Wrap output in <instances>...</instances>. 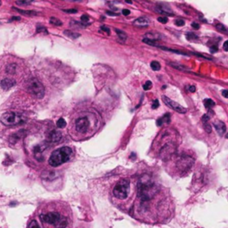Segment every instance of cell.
Listing matches in <instances>:
<instances>
[{
    "label": "cell",
    "mask_w": 228,
    "mask_h": 228,
    "mask_svg": "<svg viewBox=\"0 0 228 228\" xmlns=\"http://www.w3.org/2000/svg\"><path fill=\"white\" fill-rule=\"evenodd\" d=\"M217 49H218V48H217V46H213L210 47V53H212V54H213V53H217Z\"/></svg>",
    "instance_id": "obj_37"
},
{
    "label": "cell",
    "mask_w": 228,
    "mask_h": 228,
    "mask_svg": "<svg viewBox=\"0 0 228 228\" xmlns=\"http://www.w3.org/2000/svg\"><path fill=\"white\" fill-rule=\"evenodd\" d=\"M46 148V144L45 143H42L40 144H38L34 147L33 149V154L34 157L37 160L39 161H43L44 160V157H43V152L45 151V149Z\"/></svg>",
    "instance_id": "obj_10"
},
{
    "label": "cell",
    "mask_w": 228,
    "mask_h": 228,
    "mask_svg": "<svg viewBox=\"0 0 228 228\" xmlns=\"http://www.w3.org/2000/svg\"><path fill=\"white\" fill-rule=\"evenodd\" d=\"M65 13H70V14H75L78 12V10L76 9H68V10H63Z\"/></svg>",
    "instance_id": "obj_36"
},
{
    "label": "cell",
    "mask_w": 228,
    "mask_h": 228,
    "mask_svg": "<svg viewBox=\"0 0 228 228\" xmlns=\"http://www.w3.org/2000/svg\"><path fill=\"white\" fill-rule=\"evenodd\" d=\"M162 123H163V122H162V119H159L158 120H157V126H161L162 125Z\"/></svg>",
    "instance_id": "obj_45"
},
{
    "label": "cell",
    "mask_w": 228,
    "mask_h": 228,
    "mask_svg": "<svg viewBox=\"0 0 228 228\" xmlns=\"http://www.w3.org/2000/svg\"><path fill=\"white\" fill-rule=\"evenodd\" d=\"M192 165V159L190 157L184 156L177 161V168L182 169L183 171L186 170L187 169L191 168Z\"/></svg>",
    "instance_id": "obj_11"
},
{
    "label": "cell",
    "mask_w": 228,
    "mask_h": 228,
    "mask_svg": "<svg viewBox=\"0 0 228 228\" xmlns=\"http://www.w3.org/2000/svg\"><path fill=\"white\" fill-rule=\"evenodd\" d=\"M0 4H1V3H0Z\"/></svg>",
    "instance_id": "obj_49"
},
{
    "label": "cell",
    "mask_w": 228,
    "mask_h": 228,
    "mask_svg": "<svg viewBox=\"0 0 228 228\" xmlns=\"http://www.w3.org/2000/svg\"><path fill=\"white\" fill-rule=\"evenodd\" d=\"M56 126H57L59 128H63V127H66V121H65L64 119L61 118V119H59L58 121L56 122Z\"/></svg>",
    "instance_id": "obj_24"
},
{
    "label": "cell",
    "mask_w": 228,
    "mask_h": 228,
    "mask_svg": "<svg viewBox=\"0 0 228 228\" xmlns=\"http://www.w3.org/2000/svg\"><path fill=\"white\" fill-rule=\"evenodd\" d=\"M64 34L68 36L69 38H71L73 39H78L80 37V34L79 33H77V32L75 31H72V30H64Z\"/></svg>",
    "instance_id": "obj_18"
},
{
    "label": "cell",
    "mask_w": 228,
    "mask_h": 228,
    "mask_svg": "<svg viewBox=\"0 0 228 228\" xmlns=\"http://www.w3.org/2000/svg\"><path fill=\"white\" fill-rule=\"evenodd\" d=\"M13 9H14V10H15V11H17V12H19V13H21V14H27V15H33V14H37V13H36V12H34V11H22V10H21V9H17V8H15V7H14Z\"/></svg>",
    "instance_id": "obj_25"
},
{
    "label": "cell",
    "mask_w": 228,
    "mask_h": 228,
    "mask_svg": "<svg viewBox=\"0 0 228 228\" xmlns=\"http://www.w3.org/2000/svg\"><path fill=\"white\" fill-rule=\"evenodd\" d=\"M61 133L58 131V130H53L48 135V140L51 143H57L61 139Z\"/></svg>",
    "instance_id": "obj_14"
},
{
    "label": "cell",
    "mask_w": 228,
    "mask_h": 228,
    "mask_svg": "<svg viewBox=\"0 0 228 228\" xmlns=\"http://www.w3.org/2000/svg\"><path fill=\"white\" fill-rule=\"evenodd\" d=\"M159 101L156 99V100H154V101H153L152 105V108L153 110H155V109H157V108L159 107Z\"/></svg>",
    "instance_id": "obj_31"
},
{
    "label": "cell",
    "mask_w": 228,
    "mask_h": 228,
    "mask_svg": "<svg viewBox=\"0 0 228 228\" xmlns=\"http://www.w3.org/2000/svg\"><path fill=\"white\" fill-rule=\"evenodd\" d=\"M15 85H16V81L13 79L6 78V79H2L1 81H0V86H1V87L6 91L11 89Z\"/></svg>",
    "instance_id": "obj_12"
},
{
    "label": "cell",
    "mask_w": 228,
    "mask_h": 228,
    "mask_svg": "<svg viewBox=\"0 0 228 228\" xmlns=\"http://www.w3.org/2000/svg\"><path fill=\"white\" fill-rule=\"evenodd\" d=\"M214 127L216 129V131L217 132V134L220 135V136L224 135L225 130H226L225 124L223 121H220V120H217V121L214 122Z\"/></svg>",
    "instance_id": "obj_15"
},
{
    "label": "cell",
    "mask_w": 228,
    "mask_h": 228,
    "mask_svg": "<svg viewBox=\"0 0 228 228\" xmlns=\"http://www.w3.org/2000/svg\"><path fill=\"white\" fill-rule=\"evenodd\" d=\"M217 28H219L218 29H222V30H224V27H223L222 25H219V24H218V25H217Z\"/></svg>",
    "instance_id": "obj_47"
},
{
    "label": "cell",
    "mask_w": 228,
    "mask_h": 228,
    "mask_svg": "<svg viewBox=\"0 0 228 228\" xmlns=\"http://www.w3.org/2000/svg\"><path fill=\"white\" fill-rule=\"evenodd\" d=\"M6 71L9 74H14L17 71V65L15 63H11L8 64L6 66Z\"/></svg>",
    "instance_id": "obj_17"
},
{
    "label": "cell",
    "mask_w": 228,
    "mask_h": 228,
    "mask_svg": "<svg viewBox=\"0 0 228 228\" xmlns=\"http://www.w3.org/2000/svg\"><path fill=\"white\" fill-rule=\"evenodd\" d=\"M27 90L29 94L39 99L43 98L45 95V87L43 84L38 79L35 78H32L28 81Z\"/></svg>",
    "instance_id": "obj_4"
},
{
    "label": "cell",
    "mask_w": 228,
    "mask_h": 228,
    "mask_svg": "<svg viewBox=\"0 0 228 228\" xmlns=\"http://www.w3.org/2000/svg\"><path fill=\"white\" fill-rule=\"evenodd\" d=\"M122 14L127 16V15L130 14V11H129L128 9H123V10H122Z\"/></svg>",
    "instance_id": "obj_39"
},
{
    "label": "cell",
    "mask_w": 228,
    "mask_h": 228,
    "mask_svg": "<svg viewBox=\"0 0 228 228\" xmlns=\"http://www.w3.org/2000/svg\"><path fill=\"white\" fill-rule=\"evenodd\" d=\"M189 91H190L191 93H193V92L196 91V87H195L194 86H189Z\"/></svg>",
    "instance_id": "obj_41"
},
{
    "label": "cell",
    "mask_w": 228,
    "mask_h": 228,
    "mask_svg": "<svg viewBox=\"0 0 228 228\" xmlns=\"http://www.w3.org/2000/svg\"><path fill=\"white\" fill-rule=\"evenodd\" d=\"M21 131L17 132L16 134L12 135V137H10V142H11L12 144H16V143L21 139V137L23 136V135H21Z\"/></svg>",
    "instance_id": "obj_19"
},
{
    "label": "cell",
    "mask_w": 228,
    "mask_h": 228,
    "mask_svg": "<svg viewBox=\"0 0 228 228\" xmlns=\"http://www.w3.org/2000/svg\"><path fill=\"white\" fill-rule=\"evenodd\" d=\"M129 188H130L129 180L126 178L121 179L115 185L113 189V195L119 200H124L127 197L129 192Z\"/></svg>",
    "instance_id": "obj_5"
},
{
    "label": "cell",
    "mask_w": 228,
    "mask_h": 228,
    "mask_svg": "<svg viewBox=\"0 0 228 228\" xmlns=\"http://www.w3.org/2000/svg\"><path fill=\"white\" fill-rule=\"evenodd\" d=\"M77 131L79 133H86L89 127V120L86 117L79 118L75 123Z\"/></svg>",
    "instance_id": "obj_9"
},
{
    "label": "cell",
    "mask_w": 228,
    "mask_h": 228,
    "mask_svg": "<svg viewBox=\"0 0 228 228\" xmlns=\"http://www.w3.org/2000/svg\"><path fill=\"white\" fill-rule=\"evenodd\" d=\"M80 19H81V24L83 27H86L89 24V17L86 14H83Z\"/></svg>",
    "instance_id": "obj_21"
},
{
    "label": "cell",
    "mask_w": 228,
    "mask_h": 228,
    "mask_svg": "<svg viewBox=\"0 0 228 228\" xmlns=\"http://www.w3.org/2000/svg\"><path fill=\"white\" fill-rule=\"evenodd\" d=\"M184 23H185V22H184V21H183V20H177V21H176V25L178 26V27L184 26Z\"/></svg>",
    "instance_id": "obj_33"
},
{
    "label": "cell",
    "mask_w": 228,
    "mask_h": 228,
    "mask_svg": "<svg viewBox=\"0 0 228 228\" xmlns=\"http://www.w3.org/2000/svg\"><path fill=\"white\" fill-rule=\"evenodd\" d=\"M203 104H204V106L206 108H212V107H214L216 105L215 102L213 100H211V99H205Z\"/></svg>",
    "instance_id": "obj_20"
},
{
    "label": "cell",
    "mask_w": 228,
    "mask_h": 228,
    "mask_svg": "<svg viewBox=\"0 0 228 228\" xmlns=\"http://www.w3.org/2000/svg\"><path fill=\"white\" fill-rule=\"evenodd\" d=\"M158 21L161 23H167L168 22V18L167 17H159L158 18Z\"/></svg>",
    "instance_id": "obj_32"
},
{
    "label": "cell",
    "mask_w": 228,
    "mask_h": 228,
    "mask_svg": "<svg viewBox=\"0 0 228 228\" xmlns=\"http://www.w3.org/2000/svg\"><path fill=\"white\" fill-rule=\"evenodd\" d=\"M204 127H205V129H206V131L208 132V133H210L211 132V128H210V127L209 126V125H204Z\"/></svg>",
    "instance_id": "obj_43"
},
{
    "label": "cell",
    "mask_w": 228,
    "mask_h": 228,
    "mask_svg": "<svg viewBox=\"0 0 228 228\" xmlns=\"http://www.w3.org/2000/svg\"><path fill=\"white\" fill-rule=\"evenodd\" d=\"M1 122L5 126H15L25 122V118L15 112H6L2 115Z\"/></svg>",
    "instance_id": "obj_6"
},
{
    "label": "cell",
    "mask_w": 228,
    "mask_h": 228,
    "mask_svg": "<svg viewBox=\"0 0 228 228\" xmlns=\"http://www.w3.org/2000/svg\"><path fill=\"white\" fill-rule=\"evenodd\" d=\"M175 151H176V146L173 144H167L160 150L159 156L164 160L169 159L172 156V154L175 152Z\"/></svg>",
    "instance_id": "obj_8"
},
{
    "label": "cell",
    "mask_w": 228,
    "mask_h": 228,
    "mask_svg": "<svg viewBox=\"0 0 228 228\" xmlns=\"http://www.w3.org/2000/svg\"><path fill=\"white\" fill-rule=\"evenodd\" d=\"M225 137H226V138H227V139H228V134H227V135H226V136H225Z\"/></svg>",
    "instance_id": "obj_48"
},
{
    "label": "cell",
    "mask_w": 228,
    "mask_h": 228,
    "mask_svg": "<svg viewBox=\"0 0 228 228\" xmlns=\"http://www.w3.org/2000/svg\"><path fill=\"white\" fill-rule=\"evenodd\" d=\"M152 83L150 81V80H148V81H146V83L144 85V90H150L151 88H152Z\"/></svg>",
    "instance_id": "obj_29"
},
{
    "label": "cell",
    "mask_w": 228,
    "mask_h": 228,
    "mask_svg": "<svg viewBox=\"0 0 228 228\" xmlns=\"http://www.w3.org/2000/svg\"><path fill=\"white\" fill-rule=\"evenodd\" d=\"M161 119H162V122H166V123H169V121H170V116H169V113H166L163 117L161 118Z\"/></svg>",
    "instance_id": "obj_28"
},
{
    "label": "cell",
    "mask_w": 228,
    "mask_h": 228,
    "mask_svg": "<svg viewBox=\"0 0 228 228\" xmlns=\"http://www.w3.org/2000/svg\"><path fill=\"white\" fill-rule=\"evenodd\" d=\"M192 27L193 29H200V25H199V24H197V23H195V22L192 23Z\"/></svg>",
    "instance_id": "obj_40"
},
{
    "label": "cell",
    "mask_w": 228,
    "mask_h": 228,
    "mask_svg": "<svg viewBox=\"0 0 228 228\" xmlns=\"http://www.w3.org/2000/svg\"><path fill=\"white\" fill-rule=\"evenodd\" d=\"M222 95L224 97V98H228V90L224 89L222 91Z\"/></svg>",
    "instance_id": "obj_38"
},
{
    "label": "cell",
    "mask_w": 228,
    "mask_h": 228,
    "mask_svg": "<svg viewBox=\"0 0 228 228\" xmlns=\"http://www.w3.org/2000/svg\"><path fill=\"white\" fill-rule=\"evenodd\" d=\"M209 119H210V117H209L208 114H205V115L202 117V121H203V123L205 124L206 122H208V121L209 120Z\"/></svg>",
    "instance_id": "obj_35"
},
{
    "label": "cell",
    "mask_w": 228,
    "mask_h": 228,
    "mask_svg": "<svg viewBox=\"0 0 228 228\" xmlns=\"http://www.w3.org/2000/svg\"><path fill=\"white\" fill-rule=\"evenodd\" d=\"M28 228H40V227H39V224H38V222H37V221L32 220V221L29 223V227H28Z\"/></svg>",
    "instance_id": "obj_27"
},
{
    "label": "cell",
    "mask_w": 228,
    "mask_h": 228,
    "mask_svg": "<svg viewBox=\"0 0 228 228\" xmlns=\"http://www.w3.org/2000/svg\"><path fill=\"white\" fill-rule=\"evenodd\" d=\"M37 31H38V32H41V31H45V32H46V33H47V31H46V28H44V27H42V28H38V29H37Z\"/></svg>",
    "instance_id": "obj_44"
},
{
    "label": "cell",
    "mask_w": 228,
    "mask_h": 228,
    "mask_svg": "<svg viewBox=\"0 0 228 228\" xmlns=\"http://www.w3.org/2000/svg\"><path fill=\"white\" fill-rule=\"evenodd\" d=\"M157 186L151 182L147 176H144L138 182V197L142 202H148L157 193Z\"/></svg>",
    "instance_id": "obj_2"
},
{
    "label": "cell",
    "mask_w": 228,
    "mask_h": 228,
    "mask_svg": "<svg viewBox=\"0 0 228 228\" xmlns=\"http://www.w3.org/2000/svg\"><path fill=\"white\" fill-rule=\"evenodd\" d=\"M150 24V20L146 17H140L134 21V25L137 27H146Z\"/></svg>",
    "instance_id": "obj_16"
},
{
    "label": "cell",
    "mask_w": 228,
    "mask_h": 228,
    "mask_svg": "<svg viewBox=\"0 0 228 228\" xmlns=\"http://www.w3.org/2000/svg\"><path fill=\"white\" fill-rule=\"evenodd\" d=\"M151 68L153 70V71H159L160 70V64L159 61H153L151 62Z\"/></svg>",
    "instance_id": "obj_22"
},
{
    "label": "cell",
    "mask_w": 228,
    "mask_h": 228,
    "mask_svg": "<svg viewBox=\"0 0 228 228\" xmlns=\"http://www.w3.org/2000/svg\"><path fill=\"white\" fill-rule=\"evenodd\" d=\"M50 22H51L52 24H54V25H56V26H61V25L62 24L60 20H58V19H56V18H54V17H52V18L50 19Z\"/></svg>",
    "instance_id": "obj_26"
},
{
    "label": "cell",
    "mask_w": 228,
    "mask_h": 228,
    "mask_svg": "<svg viewBox=\"0 0 228 228\" xmlns=\"http://www.w3.org/2000/svg\"><path fill=\"white\" fill-rule=\"evenodd\" d=\"M115 31H116V33L118 34V36H119V39L120 40H126V39H127V35H126V33L125 32H123L122 30H119V29H115Z\"/></svg>",
    "instance_id": "obj_23"
},
{
    "label": "cell",
    "mask_w": 228,
    "mask_h": 228,
    "mask_svg": "<svg viewBox=\"0 0 228 228\" xmlns=\"http://www.w3.org/2000/svg\"><path fill=\"white\" fill-rule=\"evenodd\" d=\"M162 100H163V102L165 103L166 105H168L169 108H171L172 110H174L175 111L177 112H179V113H185L186 112V109L184 107H183L182 105H180L179 104L174 102L173 100L169 99V97L167 96H162Z\"/></svg>",
    "instance_id": "obj_7"
},
{
    "label": "cell",
    "mask_w": 228,
    "mask_h": 228,
    "mask_svg": "<svg viewBox=\"0 0 228 228\" xmlns=\"http://www.w3.org/2000/svg\"><path fill=\"white\" fill-rule=\"evenodd\" d=\"M40 220L44 224L52 228H67L69 225L68 217L57 211H48L40 214Z\"/></svg>",
    "instance_id": "obj_1"
},
{
    "label": "cell",
    "mask_w": 228,
    "mask_h": 228,
    "mask_svg": "<svg viewBox=\"0 0 228 228\" xmlns=\"http://www.w3.org/2000/svg\"><path fill=\"white\" fill-rule=\"evenodd\" d=\"M101 29H102V30H104V31H105L108 35L111 33V29H110L108 27H106V26H102V27H101Z\"/></svg>",
    "instance_id": "obj_34"
},
{
    "label": "cell",
    "mask_w": 228,
    "mask_h": 228,
    "mask_svg": "<svg viewBox=\"0 0 228 228\" xmlns=\"http://www.w3.org/2000/svg\"><path fill=\"white\" fill-rule=\"evenodd\" d=\"M59 176V174L56 172V171H54V170H46V171H44L41 175V177L46 181H53L54 180L55 178H57Z\"/></svg>",
    "instance_id": "obj_13"
},
{
    "label": "cell",
    "mask_w": 228,
    "mask_h": 228,
    "mask_svg": "<svg viewBox=\"0 0 228 228\" xmlns=\"http://www.w3.org/2000/svg\"><path fill=\"white\" fill-rule=\"evenodd\" d=\"M16 4L19 6H28L29 4H31L30 1H16Z\"/></svg>",
    "instance_id": "obj_30"
},
{
    "label": "cell",
    "mask_w": 228,
    "mask_h": 228,
    "mask_svg": "<svg viewBox=\"0 0 228 228\" xmlns=\"http://www.w3.org/2000/svg\"><path fill=\"white\" fill-rule=\"evenodd\" d=\"M107 14H108L109 15H112V16H117V15H119L118 14H114V13H111V12H107Z\"/></svg>",
    "instance_id": "obj_46"
},
{
    "label": "cell",
    "mask_w": 228,
    "mask_h": 228,
    "mask_svg": "<svg viewBox=\"0 0 228 228\" xmlns=\"http://www.w3.org/2000/svg\"><path fill=\"white\" fill-rule=\"evenodd\" d=\"M72 154V150L68 146H63L54 151L48 159V163L52 167H59L67 162Z\"/></svg>",
    "instance_id": "obj_3"
},
{
    "label": "cell",
    "mask_w": 228,
    "mask_h": 228,
    "mask_svg": "<svg viewBox=\"0 0 228 228\" xmlns=\"http://www.w3.org/2000/svg\"><path fill=\"white\" fill-rule=\"evenodd\" d=\"M223 48L225 50V51H228V40H226L224 43V46H223Z\"/></svg>",
    "instance_id": "obj_42"
}]
</instances>
